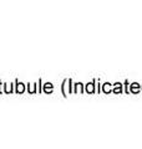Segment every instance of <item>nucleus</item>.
I'll return each instance as SVG.
<instances>
[{
    "label": "nucleus",
    "instance_id": "obj_2",
    "mask_svg": "<svg viewBox=\"0 0 142 149\" xmlns=\"http://www.w3.org/2000/svg\"><path fill=\"white\" fill-rule=\"evenodd\" d=\"M18 91H19V92H22V91H24V87H22L21 83H19V86H18Z\"/></svg>",
    "mask_w": 142,
    "mask_h": 149
},
{
    "label": "nucleus",
    "instance_id": "obj_1",
    "mask_svg": "<svg viewBox=\"0 0 142 149\" xmlns=\"http://www.w3.org/2000/svg\"><path fill=\"white\" fill-rule=\"evenodd\" d=\"M86 90H87V92H93V86H92V83H89V86L86 87Z\"/></svg>",
    "mask_w": 142,
    "mask_h": 149
}]
</instances>
